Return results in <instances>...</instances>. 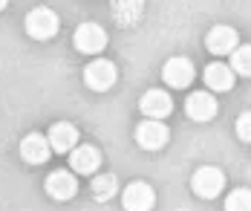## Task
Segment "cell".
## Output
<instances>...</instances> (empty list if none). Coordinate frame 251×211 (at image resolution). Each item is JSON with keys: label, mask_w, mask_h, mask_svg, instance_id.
Listing matches in <instances>:
<instances>
[{"label": "cell", "mask_w": 251, "mask_h": 211, "mask_svg": "<svg viewBox=\"0 0 251 211\" xmlns=\"http://www.w3.org/2000/svg\"><path fill=\"white\" fill-rule=\"evenodd\" d=\"M191 188H194V194L202 197V200H214L226 188V174L220 168H214V165H205V168H200L191 177Z\"/></svg>", "instance_id": "cell-1"}, {"label": "cell", "mask_w": 251, "mask_h": 211, "mask_svg": "<svg viewBox=\"0 0 251 211\" xmlns=\"http://www.w3.org/2000/svg\"><path fill=\"white\" fill-rule=\"evenodd\" d=\"M26 32H29V38H35V41H47L52 38L55 32H58V15L47 9V6H38V9H32L29 15H26Z\"/></svg>", "instance_id": "cell-2"}, {"label": "cell", "mask_w": 251, "mask_h": 211, "mask_svg": "<svg viewBox=\"0 0 251 211\" xmlns=\"http://www.w3.org/2000/svg\"><path fill=\"white\" fill-rule=\"evenodd\" d=\"M73 44H75L78 53L84 55H96L107 47V32L99 26V24H81L73 35Z\"/></svg>", "instance_id": "cell-3"}, {"label": "cell", "mask_w": 251, "mask_h": 211, "mask_svg": "<svg viewBox=\"0 0 251 211\" xmlns=\"http://www.w3.org/2000/svg\"><path fill=\"white\" fill-rule=\"evenodd\" d=\"M119 79V73H116V64L113 61H107V58H99V61H93L87 70H84V81H87V87L90 90H110L113 84Z\"/></svg>", "instance_id": "cell-4"}, {"label": "cell", "mask_w": 251, "mask_h": 211, "mask_svg": "<svg viewBox=\"0 0 251 211\" xmlns=\"http://www.w3.org/2000/svg\"><path fill=\"white\" fill-rule=\"evenodd\" d=\"M168 128L162 125V122H142L139 128H136V142H139V148H145V151H162L165 145H168Z\"/></svg>", "instance_id": "cell-5"}, {"label": "cell", "mask_w": 251, "mask_h": 211, "mask_svg": "<svg viewBox=\"0 0 251 211\" xmlns=\"http://www.w3.org/2000/svg\"><path fill=\"white\" fill-rule=\"evenodd\" d=\"M122 203H125L127 211H151L153 203H156V194L148 183H130L122 194Z\"/></svg>", "instance_id": "cell-6"}, {"label": "cell", "mask_w": 251, "mask_h": 211, "mask_svg": "<svg viewBox=\"0 0 251 211\" xmlns=\"http://www.w3.org/2000/svg\"><path fill=\"white\" fill-rule=\"evenodd\" d=\"M194 76H197V70H194V64H191L188 58H171V61L165 64V70H162L165 84H171L176 90L188 87V84L194 81Z\"/></svg>", "instance_id": "cell-7"}, {"label": "cell", "mask_w": 251, "mask_h": 211, "mask_svg": "<svg viewBox=\"0 0 251 211\" xmlns=\"http://www.w3.org/2000/svg\"><path fill=\"white\" fill-rule=\"evenodd\" d=\"M139 110L153 119V122H159L162 116H168L171 110H174V102H171V96L165 93V90H148L145 96H142V102H139Z\"/></svg>", "instance_id": "cell-8"}, {"label": "cell", "mask_w": 251, "mask_h": 211, "mask_svg": "<svg viewBox=\"0 0 251 211\" xmlns=\"http://www.w3.org/2000/svg\"><path fill=\"white\" fill-rule=\"evenodd\" d=\"M47 142H50L52 151H58V154H70V151L75 148V142H78L75 125H70V122H58V125H52L50 133H47Z\"/></svg>", "instance_id": "cell-9"}, {"label": "cell", "mask_w": 251, "mask_h": 211, "mask_svg": "<svg viewBox=\"0 0 251 211\" xmlns=\"http://www.w3.org/2000/svg\"><path fill=\"white\" fill-rule=\"evenodd\" d=\"M78 191V183L70 171H52L47 177V194L52 200H73Z\"/></svg>", "instance_id": "cell-10"}, {"label": "cell", "mask_w": 251, "mask_h": 211, "mask_svg": "<svg viewBox=\"0 0 251 211\" xmlns=\"http://www.w3.org/2000/svg\"><path fill=\"white\" fill-rule=\"evenodd\" d=\"M70 165H73L75 174H96L101 165V154L90 145H75L70 151Z\"/></svg>", "instance_id": "cell-11"}, {"label": "cell", "mask_w": 251, "mask_h": 211, "mask_svg": "<svg viewBox=\"0 0 251 211\" xmlns=\"http://www.w3.org/2000/svg\"><path fill=\"white\" fill-rule=\"evenodd\" d=\"M52 154L50 142H47V136H41V133H29L24 136V142H21V157L26 162H32V165H38V162H47Z\"/></svg>", "instance_id": "cell-12"}, {"label": "cell", "mask_w": 251, "mask_h": 211, "mask_svg": "<svg viewBox=\"0 0 251 211\" xmlns=\"http://www.w3.org/2000/svg\"><path fill=\"white\" fill-rule=\"evenodd\" d=\"M205 47L214 55H228L237 50V32L231 26H214L205 38Z\"/></svg>", "instance_id": "cell-13"}, {"label": "cell", "mask_w": 251, "mask_h": 211, "mask_svg": "<svg viewBox=\"0 0 251 211\" xmlns=\"http://www.w3.org/2000/svg\"><path fill=\"white\" fill-rule=\"evenodd\" d=\"M185 113H188L194 122H208V119H214V113H217V102H214V96H208V93H194V96H188V102H185Z\"/></svg>", "instance_id": "cell-14"}, {"label": "cell", "mask_w": 251, "mask_h": 211, "mask_svg": "<svg viewBox=\"0 0 251 211\" xmlns=\"http://www.w3.org/2000/svg\"><path fill=\"white\" fill-rule=\"evenodd\" d=\"M205 84L211 90H217V93L231 90L234 87V73L228 70L226 64H211V67H205Z\"/></svg>", "instance_id": "cell-15"}, {"label": "cell", "mask_w": 251, "mask_h": 211, "mask_svg": "<svg viewBox=\"0 0 251 211\" xmlns=\"http://www.w3.org/2000/svg\"><path fill=\"white\" fill-rule=\"evenodd\" d=\"M234 76H249L251 73V50L249 47H237L231 53V67H228Z\"/></svg>", "instance_id": "cell-16"}, {"label": "cell", "mask_w": 251, "mask_h": 211, "mask_svg": "<svg viewBox=\"0 0 251 211\" xmlns=\"http://www.w3.org/2000/svg\"><path fill=\"white\" fill-rule=\"evenodd\" d=\"M116 177L113 174H101L96 177V183H93V194H96V200H110L113 194H116Z\"/></svg>", "instance_id": "cell-17"}, {"label": "cell", "mask_w": 251, "mask_h": 211, "mask_svg": "<svg viewBox=\"0 0 251 211\" xmlns=\"http://www.w3.org/2000/svg\"><path fill=\"white\" fill-rule=\"evenodd\" d=\"M251 209V194L249 188H237V191H231L226 200V211H249Z\"/></svg>", "instance_id": "cell-18"}, {"label": "cell", "mask_w": 251, "mask_h": 211, "mask_svg": "<svg viewBox=\"0 0 251 211\" xmlns=\"http://www.w3.org/2000/svg\"><path fill=\"white\" fill-rule=\"evenodd\" d=\"M237 136H240L243 142H249L251 139V116L249 113H243V116L237 119Z\"/></svg>", "instance_id": "cell-19"}, {"label": "cell", "mask_w": 251, "mask_h": 211, "mask_svg": "<svg viewBox=\"0 0 251 211\" xmlns=\"http://www.w3.org/2000/svg\"><path fill=\"white\" fill-rule=\"evenodd\" d=\"M3 9H6V0H0V12H3Z\"/></svg>", "instance_id": "cell-20"}]
</instances>
